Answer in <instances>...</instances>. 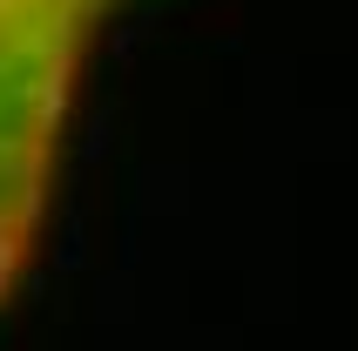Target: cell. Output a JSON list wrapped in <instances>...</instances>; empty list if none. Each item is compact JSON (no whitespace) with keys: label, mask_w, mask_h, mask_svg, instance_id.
Instances as JSON below:
<instances>
[{"label":"cell","mask_w":358,"mask_h":351,"mask_svg":"<svg viewBox=\"0 0 358 351\" xmlns=\"http://www.w3.org/2000/svg\"><path fill=\"white\" fill-rule=\"evenodd\" d=\"M129 0H0V304L41 243L95 41Z\"/></svg>","instance_id":"6da1fadb"}]
</instances>
